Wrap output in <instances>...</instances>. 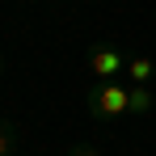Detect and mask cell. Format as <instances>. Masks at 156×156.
<instances>
[{"instance_id":"cell-4","label":"cell","mask_w":156,"mask_h":156,"mask_svg":"<svg viewBox=\"0 0 156 156\" xmlns=\"http://www.w3.org/2000/svg\"><path fill=\"white\" fill-rule=\"evenodd\" d=\"M152 105H156V97L148 84H131V114H148Z\"/></svg>"},{"instance_id":"cell-3","label":"cell","mask_w":156,"mask_h":156,"mask_svg":"<svg viewBox=\"0 0 156 156\" xmlns=\"http://www.w3.org/2000/svg\"><path fill=\"white\" fill-rule=\"evenodd\" d=\"M152 76H156L152 59H148V55H131V63H127V80H131V84H148Z\"/></svg>"},{"instance_id":"cell-2","label":"cell","mask_w":156,"mask_h":156,"mask_svg":"<svg viewBox=\"0 0 156 156\" xmlns=\"http://www.w3.org/2000/svg\"><path fill=\"white\" fill-rule=\"evenodd\" d=\"M127 63H131V55H122L118 47H110V42H101V47L89 51V72H93L97 80H118V76H127Z\"/></svg>"},{"instance_id":"cell-6","label":"cell","mask_w":156,"mask_h":156,"mask_svg":"<svg viewBox=\"0 0 156 156\" xmlns=\"http://www.w3.org/2000/svg\"><path fill=\"white\" fill-rule=\"evenodd\" d=\"M72 156H101V152H97L93 144H80V148H72Z\"/></svg>"},{"instance_id":"cell-5","label":"cell","mask_w":156,"mask_h":156,"mask_svg":"<svg viewBox=\"0 0 156 156\" xmlns=\"http://www.w3.org/2000/svg\"><path fill=\"white\" fill-rule=\"evenodd\" d=\"M17 139H21V135H17V127L0 118V156H13V152H17Z\"/></svg>"},{"instance_id":"cell-1","label":"cell","mask_w":156,"mask_h":156,"mask_svg":"<svg viewBox=\"0 0 156 156\" xmlns=\"http://www.w3.org/2000/svg\"><path fill=\"white\" fill-rule=\"evenodd\" d=\"M84 101H89V114L97 122H118L122 114H131V84H122V80H97Z\"/></svg>"}]
</instances>
